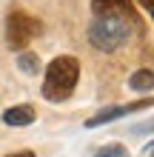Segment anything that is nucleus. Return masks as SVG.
Wrapping results in <instances>:
<instances>
[{"mask_svg":"<svg viewBox=\"0 0 154 157\" xmlns=\"http://www.w3.org/2000/svg\"><path fill=\"white\" fill-rule=\"evenodd\" d=\"M77 80H80V60L74 54H57L46 66L40 91H43V97L49 103H66L74 94Z\"/></svg>","mask_w":154,"mask_h":157,"instance_id":"f257e3e1","label":"nucleus"},{"mask_svg":"<svg viewBox=\"0 0 154 157\" xmlns=\"http://www.w3.org/2000/svg\"><path fill=\"white\" fill-rule=\"evenodd\" d=\"M131 34H134L131 26L123 20H114V17H92V23H88V43L103 54L123 49Z\"/></svg>","mask_w":154,"mask_h":157,"instance_id":"f03ea898","label":"nucleus"},{"mask_svg":"<svg viewBox=\"0 0 154 157\" xmlns=\"http://www.w3.org/2000/svg\"><path fill=\"white\" fill-rule=\"evenodd\" d=\"M43 34V23L26 9H12L6 14V46L12 52H23L32 40Z\"/></svg>","mask_w":154,"mask_h":157,"instance_id":"7ed1b4c3","label":"nucleus"},{"mask_svg":"<svg viewBox=\"0 0 154 157\" xmlns=\"http://www.w3.org/2000/svg\"><path fill=\"white\" fill-rule=\"evenodd\" d=\"M92 14L123 20L134 29V34H143V20H140V14H137L131 0H92Z\"/></svg>","mask_w":154,"mask_h":157,"instance_id":"20e7f679","label":"nucleus"},{"mask_svg":"<svg viewBox=\"0 0 154 157\" xmlns=\"http://www.w3.org/2000/svg\"><path fill=\"white\" fill-rule=\"evenodd\" d=\"M154 106V97H143V100H134V103H114V106H103L86 120V128H100L106 123H114V120H123L134 112H143V109Z\"/></svg>","mask_w":154,"mask_h":157,"instance_id":"39448f33","label":"nucleus"},{"mask_svg":"<svg viewBox=\"0 0 154 157\" xmlns=\"http://www.w3.org/2000/svg\"><path fill=\"white\" fill-rule=\"evenodd\" d=\"M34 120H37V112H34L32 103H17V106H12V109H6V112H3V123L6 126H14V128L32 126Z\"/></svg>","mask_w":154,"mask_h":157,"instance_id":"423d86ee","label":"nucleus"},{"mask_svg":"<svg viewBox=\"0 0 154 157\" xmlns=\"http://www.w3.org/2000/svg\"><path fill=\"white\" fill-rule=\"evenodd\" d=\"M129 89L140 91V94H151V89H154V71L151 69H137L129 77Z\"/></svg>","mask_w":154,"mask_h":157,"instance_id":"0eeeda50","label":"nucleus"},{"mask_svg":"<svg viewBox=\"0 0 154 157\" xmlns=\"http://www.w3.org/2000/svg\"><path fill=\"white\" fill-rule=\"evenodd\" d=\"M17 69H20L23 75H37V71H40V57L34 52H26L23 49L20 54H17Z\"/></svg>","mask_w":154,"mask_h":157,"instance_id":"6e6552de","label":"nucleus"},{"mask_svg":"<svg viewBox=\"0 0 154 157\" xmlns=\"http://www.w3.org/2000/svg\"><path fill=\"white\" fill-rule=\"evenodd\" d=\"M94 157H131V151L123 143H106V146H100L94 151Z\"/></svg>","mask_w":154,"mask_h":157,"instance_id":"1a4fd4ad","label":"nucleus"},{"mask_svg":"<svg viewBox=\"0 0 154 157\" xmlns=\"http://www.w3.org/2000/svg\"><path fill=\"white\" fill-rule=\"evenodd\" d=\"M137 3L143 6V12H146L151 20H154V0H137Z\"/></svg>","mask_w":154,"mask_h":157,"instance_id":"9d476101","label":"nucleus"},{"mask_svg":"<svg viewBox=\"0 0 154 157\" xmlns=\"http://www.w3.org/2000/svg\"><path fill=\"white\" fill-rule=\"evenodd\" d=\"M3 157H34V151H32V149H20V151H9V154H3Z\"/></svg>","mask_w":154,"mask_h":157,"instance_id":"9b49d317","label":"nucleus"},{"mask_svg":"<svg viewBox=\"0 0 154 157\" xmlns=\"http://www.w3.org/2000/svg\"><path fill=\"white\" fill-rule=\"evenodd\" d=\"M134 132H140V134H146V132H154V120H148V123H140Z\"/></svg>","mask_w":154,"mask_h":157,"instance_id":"f8f14e48","label":"nucleus"},{"mask_svg":"<svg viewBox=\"0 0 154 157\" xmlns=\"http://www.w3.org/2000/svg\"><path fill=\"white\" fill-rule=\"evenodd\" d=\"M143 151H146V157H154V140L146 146V149H143Z\"/></svg>","mask_w":154,"mask_h":157,"instance_id":"ddd939ff","label":"nucleus"}]
</instances>
